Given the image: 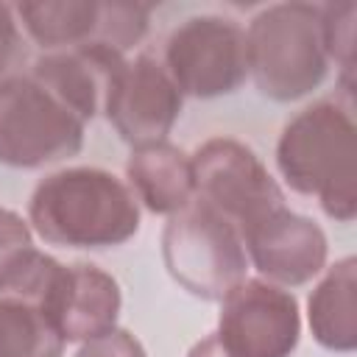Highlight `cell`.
Returning a JSON list of instances; mask_svg holds the SVG:
<instances>
[{"mask_svg":"<svg viewBox=\"0 0 357 357\" xmlns=\"http://www.w3.org/2000/svg\"><path fill=\"white\" fill-rule=\"evenodd\" d=\"M36 234L67 248H112L139 229V206L126 181L100 167H64L45 176L28 204Z\"/></svg>","mask_w":357,"mask_h":357,"instance_id":"1","label":"cell"},{"mask_svg":"<svg viewBox=\"0 0 357 357\" xmlns=\"http://www.w3.org/2000/svg\"><path fill=\"white\" fill-rule=\"evenodd\" d=\"M276 167L290 190L315 195L335 220L357 215V131L346 109L321 100L298 112L276 145Z\"/></svg>","mask_w":357,"mask_h":357,"instance_id":"2","label":"cell"},{"mask_svg":"<svg viewBox=\"0 0 357 357\" xmlns=\"http://www.w3.org/2000/svg\"><path fill=\"white\" fill-rule=\"evenodd\" d=\"M248 73L262 95L298 100L312 92L329 67L321 31V6L279 3L259 11L245 33Z\"/></svg>","mask_w":357,"mask_h":357,"instance_id":"3","label":"cell"},{"mask_svg":"<svg viewBox=\"0 0 357 357\" xmlns=\"http://www.w3.org/2000/svg\"><path fill=\"white\" fill-rule=\"evenodd\" d=\"M162 259L187 293L206 301H220L248 268L240 231L201 198L170 215L162 231Z\"/></svg>","mask_w":357,"mask_h":357,"instance_id":"4","label":"cell"},{"mask_svg":"<svg viewBox=\"0 0 357 357\" xmlns=\"http://www.w3.org/2000/svg\"><path fill=\"white\" fill-rule=\"evenodd\" d=\"M84 120L59 103L33 78L0 84V162L11 167H45L78 153Z\"/></svg>","mask_w":357,"mask_h":357,"instance_id":"5","label":"cell"},{"mask_svg":"<svg viewBox=\"0 0 357 357\" xmlns=\"http://www.w3.org/2000/svg\"><path fill=\"white\" fill-rule=\"evenodd\" d=\"M190 159L195 198L220 212L240 231V237L268 215L284 209L282 187L248 145L229 137H215Z\"/></svg>","mask_w":357,"mask_h":357,"instance_id":"6","label":"cell"},{"mask_svg":"<svg viewBox=\"0 0 357 357\" xmlns=\"http://www.w3.org/2000/svg\"><path fill=\"white\" fill-rule=\"evenodd\" d=\"M165 70L181 95H229L248 75L245 31L226 17H190L165 45Z\"/></svg>","mask_w":357,"mask_h":357,"instance_id":"7","label":"cell"},{"mask_svg":"<svg viewBox=\"0 0 357 357\" xmlns=\"http://www.w3.org/2000/svg\"><path fill=\"white\" fill-rule=\"evenodd\" d=\"M218 340L231 357H290L301 335L293 293L262 279H243L220 298Z\"/></svg>","mask_w":357,"mask_h":357,"instance_id":"8","label":"cell"},{"mask_svg":"<svg viewBox=\"0 0 357 357\" xmlns=\"http://www.w3.org/2000/svg\"><path fill=\"white\" fill-rule=\"evenodd\" d=\"M106 117L131 148L165 142L181 114V92L151 56L126 61L106 100Z\"/></svg>","mask_w":357,"mask_h":357,"instance_id":"9","label":"cell"},{"mask_svg":"<svg viewBox=\"0 0 357 357\" xmlns=\"http://www.w3.org/2000/svg\"><path fill=\"white\" fill-rule=\"evenodd\" d=\"M243 248L271 284H304L318 276L326 262L324 229L287 206L251 226L243 234Z\"/></svg>","mask_w":357,"mask_h":357,"instance_id":"10","label":"cell"},{"mask_svg":"<svg viewBox=\"0 0 357 357\" xmlns=\"http://www.w3.org/2000/svg\"><path fill=\"white\" fill-rule=\"evenodd\" d=\"M123 67V53L89 42L39 56L33 61L31 78L42 84L59 103H64L78 120H92L106 109V100Z\"/></svg>","mask_w":357,"mask_h":357,"instance_id":"11","label":"cell"},{"mask_svg":"<svg viewBox=\"0 0 357 357\" xmlns=\"http://www.w3.org/2000/svg\"><path fill=\"white\" fill-rule=\"evenodd\" d=\"M120 284L98 265H67V276L53 307V324L64 340H89L109 329L120 315Z\"/></svg>","mask_w":357,"mask_h":357,"instance_id":"12","label":"cell"},{"mask_svg":"<svg viewBox=\"0 0 357 357\" xmlns=\"http://www.w3.org/2000/svg\"><path fill=\"white\" fill-rule=\"evenodd\" d=\"M126 176L134 198L156 215H176L195 198L192 159L167 139L134 148L126 162Z\"/></svg>","mask_w":357,"mask_h":357,"instance_id":"13","label":"cell"},{"mask_svg":"<svg viewBox=\"0 0 357 357\" xmlns=\"http://www.w3.org/2000/svg\"><path fill=\"white\" fill-rule=\"evenodd\" d=\"M312 337L332 351L357 346V259L335 262L307 301Z\"/></svg>","mask_w":357,"mask_h":357,"instance_id":"14","label":"cell"},{"mask_svg":"<svg viewBox=\"0 0 357 357\" xmlns=\"http://www.w3.org/2000/svg\"><path fill=\"white\" fill-rule=\"evenodd\" d=\"M14 14L22 20L28 36L45 50H67L98 39L100 3L95 0H45L20 3Z\"/></svg>","mask_w":357,"mask_h":357,"instance_id":"15","label":"cell"},{"mask_svg":"<svg viewBox=\"0 0 357 357\" xmlns=\"http://www.w3.org/2000/svg\"><path fill=\"white\" fill-rule=\"evenodd\" d=\"M64 343L42 310L0 296V357H61Z\"/></svg>","mask_w":357,"mask_h":357,"instance_id":"16","label":"cell"},{"mask_svg":"<svg viewBox=\"0 0 357 357\" xmlns=\"http://www.w3.org/2000/svg\"><path fill=\"white\" fill-rule=\"evenodd\" d=\"M148 31V8L139 3H100L98 45H106L117 53L134 47Z\"/></svg>","mask_w":357,"mask_h":357,"instance_id":"17","label":"cell"},{"mask_svg":"<svg viewBox=\"0 0 357 357\" xmlns=\"http://www.w3.org/2000/svg\"><path fill=\"white\" fill-rule=\"evenodd\" d=\"M354 3H329L321 6V31H324V47L326 56L340 61L343 73H351L354 64Z\"/></svg>","mask_w":357,"mask_h":357,"instance_id":"18","label":"cell"},{"mask_svg":"<svg viewBox=\"0 0 357 357\" xmlns=\"http://www.w3.org/2000/svg\"><path fill=\"white\" fill-rule=\"evenodd\" d=\"M25 61V39L17 25L14 8L0 3V84L17 78L14 70Z\"/></svg>","mask_w":357,"mask_h":357,"instance_id":"19","label":"cell"},{"mask_svg":"<svg viewBox=\"0 0 357 357\" xmlns=\"http://www.w3.org/2000/svg\"><path fill=\"white\" fill-rule=\"evenodd\" d=\"M33 240H31V226L11 209H3L0 206V276L11 268V262L25 251L31 248Z\"/></svg>","mask_w":357,"mask_h":357,"instance_id":"20","label":"cell"},{"mask_svg":"<svg viewBox=\"0 0 357 357\" xmlns=\"http://www.w3.org/2000/svg\"><path fill=\"white\" fill-rule=\"evenodd\" d=\"M75 357H145V349L131 332L114 326L98 337L84 340Z\"/></svg>","mask_w":357,"mask_h":357,"instance_id":"21","label":"cell"},{"mask_svg":"<svg viewBox=\"0 0 357 357\" xmlns=\"http://www.w3.org/2000/svg\"><path fill=\"white\" fill-rule=\"evenodd\" d=\"M187 357H231V354L223 349V343L218 340V335H209V337L198 340V343L190 349Z\"/></svg>","mask_w":357,"mask_h":357,"instance_id":"22","label":"cell"}]
</instances>
